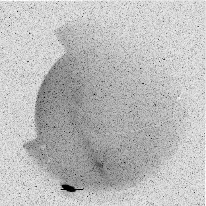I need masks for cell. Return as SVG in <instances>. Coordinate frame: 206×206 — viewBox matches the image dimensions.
Returning a JSON list of instances; mask_svg holds the SVG:
<instances>
[{
	"label": "cell",
	"instance_id": "cell-1",
	"mask_svg": "<svg viewBox=\"0 0 206 206\" xmlns=\"http://www.w3.org/2000/svg\"><path fill=\"white\" fill-rule=\"evenodd\" d=\"M63 189H62V190H67V191H69L70 192H74L77 190H82L81 189H76L74 187L72 186H70L69 185H62Z\"/></svg>",
	"mask_w": 206,
	"mask_h": 206
}]
</instances>
